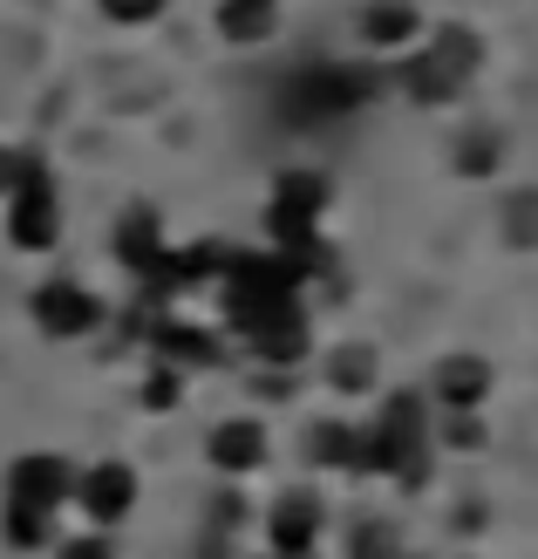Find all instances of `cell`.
Wrapping results in <instances>:
<instances>
[{"label":"cell","instance_id":"52a82bcc","mask_svg":"<svg viewBox=\"0 0 538 559\" xmlns=\"http://www.w3.org/2000/svg\"><path fill=\"white\" fill-rule=\"evenodd\" d=\"M75 498V471L62 464V457H21L14 471H8V506H21V512H41V519H55V506H69Z\"/></svg>","mask_w":538,"mask_h":559},{"label":"cell","instance_id":"484cf974","mask_svg":"<svg viewBox=\"0 0 538 559\" xmlns=\"http://www.w3.org/2000/svg\"><path fill=\"white\" fill-rule=\"evenodd\" d=\"M21 164H27V151H8V144H0V191H14V178H21Z\"/></svg>","mask_w":538,"mask_h":559},{"label":"cell","instance_id":"5bb4252c","mask_svg":"<svg viewBox=\"0 0 538 559\" xmlns=\"http://www.w3.org/2000/svg\"><path fill=\"white\" fill-rule=\"evenodd\" d=\"M273 8H279V0H225V8H218V35L239 41V48H246V41H266L273 21H279Z\"/></svg>","mask_w":538,"mask_h":559},{"label":"cell","instance_id":"e0dca14e","mask_svg":"<svg viewBox=\"0 0 538 559\" xmlns=\"http://www.w3.org/2000/svg\"><path fill=\"white\" fill-rule=\"evenodd\" d=\"M307 464L348 471V464H355V430H348V424H314V437H307Z\"/></svg>","mask_w":538,"mask_h":559},{"label":"cell","instance_id":"7a4b0ae2","mask_svg":"<svg viewBox=\"0 0 538 559\" xmlns=\"http://www.w3.org/2000/svg\"><path fill=\"white\" fill-rule=\"evenodd\" d=\"M321 205H327V178L321 171H287L266 199V239L273 253H294L307 273H314L327 253H321Z\"/></svg>","mask_w":538,"mask_h":559},{"label":"cell","instance_id":"7402d4cb","mask_svg":"<svg viewBox=\"0 0 538 559\" xmlns=\"http://www.w3.org/2000/svg\"><path fill=\"white\" fill-rule=\"evenodd\" d=\"M96 8L109 14V21H123V27H144V21H157L171 0H96Z\"/></svg>","mask_w":538,"mask_h":559},{"label":"cell","instance_id":"6da1fadb","mask_svg":"<svg viewBox=\"0 0 538 559\" xmlns=\"http://www.w3.org/2000/svg\"><path fill=\"white\" fill-rule=\"evenodd\" d=\"M368 96H382V75L375 69H355V62H307L287 90H279V117L287 123H342Z\"/></svg>","mask_w":538,"mask_h":559},{"label":"cell","instance_id":"2e32d148","mask_svg":"<svg viewBox=\"0 0 538 559\" xmlns=\"http://www.w3.org/2000/svg\"><path fill=\"white\" fill-rule=\"evenodd\" d=\"M327 382L342 389V396H375V348H361V342L342 348L327 361Z\"/></svg>","mask_w":538,"mask_h":559},{"label":"cell","instance_id":"8992f818","mask_svg":"<svg viewBox=\"0 0 538 559\" xmlns=\"http://www.w3.org/2000/svg\"><path fill=\"white\" fill-rule=\"evenodd\" d=\"M27 314L48 342H82V334L103 328V300L82 287V280H41L35 300H27Z\"/></svg>","mask_w":538,"mask_h":559},{"label":"cell","instance_id":"9c48e42d","mask_svg":"<svg viewBox=\"0 0 538 559\" xmlns=\"http://www.w3.org/2000/svg\"><path fill=\"white\" fill-rule=\"evenodd\" d=\"M321 498H307V491H287L279 506L266 512V546L273 552H314L321 546Z\"/></svg>","mask_w":538,"mask_h":559},{"label":"cell","instance_id":"277c9868","mask_svg":"<svg viewBox=\"0 0 538 559\" xmlns=\"http://www.w3.org/2000/svg\"><path fill=\"white\" fill-rule=\"evenodd\" d=\"M477 62H485V48H477L470 27H437L430 48L403 62V90H409V103H457L470 90Z\"/></svg>","mask_w":538,"mask_h":559},{"label":"cell","instance_id":"4fadbf2b","mask_svg":"<svg viewBox=\"0 0 538 559\" xmlns=\"http://www.w3.org/2000/svg\"><path fill=\"white\" fill-rule=\"evenodd\" d=\"M117 260H123L130 273H144L151 260H164V218H157L151 205H130V212L117 218Z\"/></svg>","mask_w":538,"mask_h":559},{"label":"cell","instance_id":"9a60e30c","mask_svg":"<svg viewBox=\"0 0 538 559\" xmlns=\"http://www.w3.org/2000/svg\"><path fill=\"white\" fill-rule=\"evenodd\" d=\"M422 27V14L409 8V0H375V8L361 14V41H375V48H395V41H409Z\"/></svg>","mask_w":538,"mask_h":559},{"label":"cell","instance_id":"d6986e66","mask_svg":"<svg viewBox=\"0 0 538 559\" xmlns=\"http://www.w3.org/2000/svg\"><path fill=\"white\" fill-rule=\"evenodd\" d=\"M504 239L538 246V191H512V199H504Z\"/></svg>","mask_w":538,"mask_h":559},{"label":"cell","instance_id":"4316f807","mask_svg":"<svg viewBox=\"0 0 538 559\" xmlns=\"http://www.w3.org/2000/svg\"><path fill=\"white\" fill-rule=\"evenodd\" d=\"M279 559H307V552H279Z\"/></svg>","mask_w":538,"mask_h":559},{"label":"cell","instance_id":"5b68a950","mask_svg":"<svg viewBox=\"0 0 538 559\" xmlns=\"http://www.w3.org/2000/svg\"><path fill=\"white\" fill-rule=\"evenodd\" d=\"M8 239L21 253H48L62 239V199H55V178L41 171V157H27L8 191Z\"/></svg>","mask_w":538,"mask_h":559},{"label":"cell","instance_id":"7c38bea8","mask_svg":"<svg viewBox=\"0 0 538 559\" xmlns=\"http://www.w3.org/2000/svg\"><path fill=\"white\" fill-rule=\"evenodd\" d=\"M151 348L164 355V369H218V361H225L218 334L191 328V321H157L151 328Z\"/></svg>","mask_w":538,"mask_h":559},{"label":"cell","instance_id":"ffe728a7","mask_svg":"<svg viewBox=\"0 0 538 559\" xmlns=\"http://www.w3.org/2000/svg\"><path fill=\"white\" fill-rule=\"evenodd\" d=\"M8 546H21V552L48 546V519H41V512H21V506H8Z\"/></svg>","mask_w":538,"mask_h":559},{"label":"cell","instance_id":"603a6c76","mask_svg":"<svg viewBox=\"0 0 538 559\" xmlns=\"http://www.w3.org/2000/svg\"><path fill=\"white\" fill-rule=\"evenodd\" d=\"M171 403H178V369H157L144 382V409H171Z\"/></svg>","mask_w":538,"mask_h":559},{"label":"cell","instance_id":"cb8c5ba5","mask_svg":"<svg viewBox=\"0 0 538 559\" xmlns=\"http://www.w3.org/2000/svg\"><path fill=\"white\" fill-rule=\"evenodd\" d=\"M62 559H117V546H109L103 533H82V539L62 546Z\"/></svg>","mask_w":538,"mask_h":559},{"label":"cell","instance_id":"ac0fdd59","mask_svg":"<svg viewBox=\"0 0 538 559\" xmlns=\"http://www.w3.org/2000/svg\"><path fill=\"white\" fill-rule=\"evenodd\" d=\"M498 130H464V144H457V171L464 178H485V171H498Z\"/></svg>","mask_w":538,"mask_h":559},{"label":"cell","instance_id":"ba28073f","mask_svg":"<svg viewBox=\"0 0 538 559\" xmlns=\"http://www.w3.org/2000/svg\"><path fill=\"white\" fill-rule=\"evenodd\" d=\"M75 506L89 512L96 525H117V519H130V506H136V471L130 464H96V471H82L75 478Z\"/></svg>","mask_w":538,"mask_h":559},{"label":"cell","instance_id":"d4e9b609","mask_svg":"<svg viewBox=\"0 0 538 559\" xmlns=\"http://www.w3.org/2000/svg\"><path fill=\"white\" fill-rule=\"evenodd\" d=\"M477 443H485V430L470 424V409L457 416V424H450V451H477Z\"/></svg>","mask_w":538,"mask_h":559},{"label":"cell","instance_id":"3957f363","mask_svg":"<svg viewBox=\"0 0 538 559\" xmlns=\"http://www.w3.org/2000/svg\"><path fill=\"white\" fill-rule=\"evenodd\" d=\"M232 307V328L246 334V348L273 361V369H294L307 355V307L300 294H225Z\"/></svg>","mask_w":538,"mask_h":559},{"label":"cell","instance_id":"30bf717a","mask_svg":"<svg viewBox=\"0 0 538 559\" xmlns=\"http://www.w3.org/2000/svg\"><path fill=\"white\" fill-rule=\"evenodd\" d=\"M205 457L212 471H225V478H246V471L266 464V430L252 424V416H232V424H212L205 437Z\"/></svg>","mask_w":538,"mask_h":559},{"label":"cell","instance_id":"8fae6325","mask_svg":"<svg viewBox=\"0 0 538 559\" xmlns=\"http://www.w3.org/2000/svg\"><path fill=\"white\" fill-rule=\"evenodd\" d=\"M430 396L443 403V409H477L491 396V361L485 355H450V361H437V376H430Z\"/></svg>","mask_w":538,"mask_h":559},{"label":"cell","instance_id":"44dd1931","mask_svg":"<svg viewBox=\"0 0 538 559\" xmlns=\"http://www.w3.org/2000/svg\"><path fill=\"white\" fill-rule=\"evenodd\" d=\"M348 546H355V559H395V525H368L361 519Z\"/></svg>","mask_w":538,"mask_h":559}]
</instances>
